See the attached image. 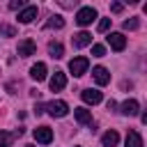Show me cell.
Here are the masks:
<instances>
[{
	"label": "cell",
	"instance_id": "30bf717a",
	"mask_svg": "<svg viewBox=\"0 0 147 147\" xmlns=\"http://www.w3.org/2000/svg\"><path fill=\"white\" fill-rule=\"evenodd\" d=\"M64 85H67V76L62 71H55L51 76V90L53 92H60V90H64Z\"/></svg>",
	"mask_w": 147,
	"mask_h": 147
},
{
	"label": "cell",
	"instance_id": "9c48e42d",
	"mask_svg": "<svg viewBox=\"0 0 147 147\" xmlns=\"http://www.w3.org/2000/svg\"><path fill=\"white\" fill-rule=\"evenodd\" d=\"M92 76H94V80H96L99 85H108V83H110V74H108L106 67H94V69H92Z\"/></svg>",
	"mask_w": 147,
	"mask_h": 147
},
{
	"label": "cell",
	"instance_id": "4fadbf2b",
	"mask_svg": "<svg viewBox=\"0 0 147 147\" xmlns=\"http://www.w3.org/2000/svg\"><path fill=\"white\" fill-rule=\"evenodd\" d=\"M30 76H32L37 83H39V80H44V78H46V64H44V62L32 64V67H30Z\"/></svg>",
	"mask_w": 147,
	"mask_h": 147
},
{
	"label": "cell",
	"instance_id": "6da1fadb",
	"mask_svg": "<svg viewBox=\"0 0 147 147\" xmlns=\"http://www.w3.org/2000/svg\"><path fill=\"white\" fill-rule=\"evenodd\" d=\"M94 18H96V9L94 7H80L78 14H76V23L78 25H90Z\"/></svg>",
	"mask_w": 147,
	"mask_h": 147
},
{
	"label": "cell",
	"instance_id": "2e32d148",
	"mask_svg": "<svg viewBox=\"0 0 147 147\" xmlns=\"http://www.w3.org/2000/svg\"><path fill=\"white\" fill-rule=\"evenodd\" d=\"M48 53H51V57L60 60V57L64 55V46H62L60 41H51V44H48Z\"/></svg>",
	"mask_w": 147,
	"mask_h": 147
},
{
	"label": "cell",
	"instance_id": "603a6c76",
	"mask_svg": "<svg viewBox=\"0 0 147 147\" xmlns=\"http://www.w3.org/2000/svg\"><path fill=\"white\" fill-rule=\"evenodd\" d=\"M108 28H110V18H101L99 21V32H106Z\"/></svg>",
	"mask_w": 147,
	"mask_h": 147
},
{
	"label": "cell",
	"instance_id": "44dd1931",
	"mask_svg": "<svg viewBox=\"0 0 147 147\" xmlns=\"http://www.w3.org/2000/svg\"><path fill=\"white\" fill-rule=\"evenodd\" d=\"M124 30H138V18H126L124 21Z\"/></svg>",
	"mask_w": 147,
	"mask_h": 147
},
{
	"label": "cell",
	"instance_id": "7c38bea8",
	"mask_svg": "<svg viewBox=\"0 0 147 147\" xmlns=\"http://www.w3.org/2000/svg\"><path fill=\"white\" fill-rule=\"evenodd\" d=\"M138 110H140V103H138L136 99H126V101L122 103V115L133 117V115H138Z\"/></svg>",
	"mask_w": 147,
	"mask_h": 147
},
{
	"label": "cell",
	"instance_id": "3957f363",
	"mask_svg": "<svg viewBox=\"0 0 147 147\" xmlns=\"http://www.w3.org/2000/svg\"><path fill=\"white\" fill-rule=\"evenodd\" d=\"M46 110H48V115H53V117H64L67 113H69V106H67V101H51V103H46Z\"/></svg>",
	"mask_w": 147,
	"mask_h": 147
},
{
	"label": "cell",
	"instance_id": "cb8c5ba5",
	"mask_svg": "<svg viewBox=\"0 0 147 147\" xmlns=\"http://www.w3.org/2000/svg\"><path fill=\"white\" fill-rule=\"evenodd\" d=\"M23 7H25L23 0H11V2H9V9H23Z\"/></svg>",
	"mask_w": 147,
	"mask_h": 147
},
{
	"label": "cell",
	"instance_id": "5bb4252c",
	"mask_svg": "<svg viewBox=\"0 0 147 147\" xmlns=\"http://www.w3.org/2000/svg\"><path fill=\"white\" fill-rule=\"evenodd\" d=\"M101 142H103V147H115L119 142V133L117 131H106L101 136Z\"/></svg>",
	"mask_w": 147,
	"mask_h": 147
},
{
	"label": "cell",
	"instance_id": "ac0fdd59",
	"mask_svg": "<svg viewBox=\"0 0 147 147\" xmlns=\"http://www.w3.org/2000/svg\"><path fill=\"white\" fill-rule=\"evenodd\" d=\"M46 28H48V30H51V28H55V30H60V28H64V18L55 14V16H51V18L46 21Z\"/></svg>",
	"mask_w": 147,
	"mask_h": 147
},
{
	"label": "cell",
	"instance_id": "9a60e30c",
	"mask_svg": "<svg viewBox=\"0 0 147 147\" xmlns=\"http://www.w3.org/2000/svg\"><path fill=\"white\" fill-rule=\"evenodd\" d=\"M74 115H76L78 124H92V113H90L87 108H76Z\"/></svg>",
	"mask_w": 147,
	"mask_h": 147
},
{
	"label": "cell",
	"instance_id": "ffe728a7",
	"mask_svg": "<svg viewBox=\"0 0 147 147\" xmlns=\"http://www.w3.org/2000/svg\"><path fill=\"white\" fill-rule=\"evenodd\" d=\"M92 55H94V57H103V55H106V46L94 44V46H92Z\"/></svg>",
	"mask_w": 147,
	"mask_h": 147
},
{
	"label": "cell",
	"instance_id": "8992f818",
	"mask_svg": "<svg viewBox=\"0 0 147 147\" xmlns=\"http://www.w3.org/2000/svg\"><path fill=\"white\" fill-rule=\"evenodd\" d=\"M34 51H37V44H34L32 39L18 41V55H21V57H30V55H34Z\"/></svg>",
	"mask_w": 147,
	"mask_h": 147
},
{
	"label": "cell",
	"instance_id": "8fae6325",
	"mask_svg": "<svg viewBox=\"0 0 147 147\" xmlns=\"http://www.w3.org/2000/svg\"><path fill=\"white\" fill-rule=\"evenodd\" d=\"M80 99H83L85 103L94 106V103H99V101H101V92H99V90H92V87H90V90H83V92H80Z\"/></svg>",
	"mask_w": 147,
	"mask_h": 147
},
{
	"label": "cell",
	"instance_id": "52a82bcc",
	"mask_svg": "<svg viewBox=\"0 0 147 147\" xmlns=\"http://www.w3.org/2000/svg\"><path fill=\"white\" fill-rule=\"evenodd\" d=\"M34 18H37V7L34 5H28V7H23L18 11V21L21 23H32Z\"/></svg>",
	"mask_w": 147,
	"mask_h": 147
},
{
	"label": "cell",
	"instance_id": "484cf974",
	"mask_svg": "<svg viewBox=\"0 0 147 147\" xmlns=\"http://www.w3.org/2000/svg\"><path fill=\"white\" fill-rule=\"evenodd\" d=\"M44 110H46V106H44V103H37V106H34V113H37V115H41Z\"/></svg>",
	"mask_w": 147,
	"mask_h": 147
},
{
	"label": "cell",
	"instance_id": "277c9868",
	"mask_svg": "<svg viewBox=\"0 0 147 147\" xmlns=\"http://www.w3.org/2000/svg\"><path fill=\"white\" fill-rule=\"evenodd\" d=\"M32 136H34V140L41 142V145H48V142L53 140V131H51L48 126H37V129L32 131Z\"/></svg>",
	"mask_w": 147,
	"mask_h": 147
},
{
	"label": "cell",
	"instance_id": "ba28073f",
	"mask_svg": "<svg viewBox=\"0 0 147 147\" xmlns=\"http://www.w3.org/2000/svg\"><path fill=\"white\" fill-rule=\"evenodd\" d=\"M71 44H74V48H83V46H90L92 44V34L90 32H78V34H74L71 37Z\"/></svg>",
	"mask_w": 147,
	"mask_h": 147
},
{
	"label": "cell",
	"instance_id": "7a4b0ae2",
	"mask_svg": "<svg viewBox=\"0 0 147 147\" xmlns=\"http://www.w3.org/2000/svg\"><path fill=\"white\" fill-rule=\"evenodd\" d=\"M87 67H90V60L83 57V55H78V57H74V60L69 62V71H71L74 76H83V74L87 71Z\"/></svg>",
	"mask_w": 147,
	"mask_h": 147
},
{
	"label": "cell",
	"instance_id": "7402d4cb",
	"mask_svg": "<svg viewBox=\"0 0 147 147\" xmlns=\"http://www.w3.org/2000/svg\"><path fill=\"white\" fill-rule=\"evenodd\" d=\"M0 34H7V37H14V34H16V30H14L11 25H5V23H2V25H0Z\"/></svg>",
	"mask_w": 147,
	"mask_h": 147
},
{
	"label": "cell",
	"instance_id": "d6986e66",
	"mask_svg": "<svg viewBox=\"0 0 147 147\" xmlns=\"http://www.w3.org/2000/svg\"><path fill=\"white\" fill-rule=\"evenodd\" d=\"M16 133H7V131H0V147H9L14 142Z\"/></svg>",
	"mask_w": 147,
	"mask_h": 147
},
{
	"label": "cell",
	"instance_id": "5b68a950",
	"mask_svg": "<svg viewBox=\"0 0 147 147\" xmlns=\"http://www.w3.org/2000/svg\"><path fill=\"white\" fill-rule=\"evenodd\" d=\"M108 44H110L113 51H124V46H126V37H124L122 32H110V34H108Z\"/></svg>",
	"mask_w": 147,
	"mask_h": 147
},
{
	"label": "cell",
	"instance_id": "e0dca14e",
	"mask_svg": "<svg viewBox=\"0 0 147 147\" xmlns=\"http://www.w3.org/2000/svg\"><path fill=\"white\" fill-rule=\"evenodd\" d=\"M126 147H142V138L138 131H129L126 133Z\"/></svg>",
	"mask_w": 147,
	"mask_h": 147
},
{
	"label": "cell",
	"instance_id": "d4e9b609",
	"mask_svg": "<svg viewBox=\"0 0 147 147\" xmlns=\"http://www.w3.org/2000/svg\"><path fill=\"white\" fill-rule=\"evenodd\" d=\"M122 9H124V5H122V2H113V5H110V11H113V14H119Z\"/></svg>",
	"mask_w": 147,
	"mask_h": 147
},
{
	"label": "cell",
	"instance_id": "4316f807",
	"mask_svg": "<svg viewBox=\"0 0 147 147\" xmlns=\"http://www.w3.org/2000/svg\"><path fill=\"white\" fill-rule=\"evenodd\" d=\"M28 147H32V145H28Z\"/></svg>",
	"mask_w": 147,
	"mask_h": 147
}]
</instances>
